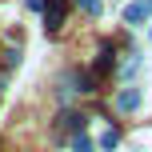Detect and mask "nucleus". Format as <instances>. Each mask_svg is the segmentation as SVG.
Here are the masks:
<instances>
[{"label": "nucleus", "instance_id": "1", "mask_svg": "<svg viewBox=\"0 0 152 152\" xmlns=\"http://www.w3.org/2000/svg\"><path fill=\"white\" fill-rule=\"evenodd\" d=\"M68 8H72V0H44V28L56 32L64 20H68Z\"/></svg>", "mask_w": 152, "mask_h": 152}, {"label": "nucleus", "instance_id": "2", "mask_svg": "<svg viewBox=\"0 0 152 152\" xmlns=\"http://www.w3.org/2000/svg\"><path fill=\"white\" fill-rule=\"evenodd\" d=\"M148 16H152V0H132V4L124 8V20L128 24H144Z\"/></svg>", "mask_w": 152, "mask_h": 152}, {"label": "nucleus", "instance_id": "3", "mask_svg": "<svg viewBox=\"0 0 152 152\" xmlns=\"http://www.w3.org/2000/svg\"><path fill=\"white\" fill-rule=\"evenodd\" d=\"M112 68H116V56H112V48H100L96 64H92V76H96V80H100V76H108Z\"/></svg>", "mask_w": 152, "mask_h": 152}, {"label": "nucleus", "instance_id": "4", "mask_svg": "<svg viewBox=\"0 0 152 152\" xmlns=\"http://www.w3.org/2000/svg\"><path fill=\"white\" fill-rule=\"evenodd\" d=\"M116 108H120V112H136L140 108V88H124L120 96H116Z\"/></svg>", "mask_w": 152, "mask_h": 152}, {"label": "nucleus", "instance_id": "5", "mask_svg": "<svg viewBox=\"0 0 152 152\" xmlns=\"http://www.w3.org/2000/svg\"><path fill=\"white\" fill-rule=\"evenodd\" d=\"M72 152H92V140L84 136V132H76L72 136Z\"/></svg>", "mask_w": 152, "mask_h": 152}, {"label": "nucleus", "instance_id": "6", "mask_svg": "<svg viewBox=\"0 0 152 152\" xmlns=\"http://www.w3.org/2000/svg\"><path fill=\"white\" fill-rule=\"evenodd\" d=\"M60 124H64V128H84V116H76V112H64V116H60Z\"/></svg>", "mask_w": 152, "mask_h": 152}, {"label": "nucleus", "instance_id": "7", "mask_svg": "<svg viewBox=\"0 0 152 152\" xmlns=\"http://www.w3.org/2000/svg\"><path fill=\"white\" fill-rule=\"evenodd\" d=\"M116 140H120V136H116V128H108V132H104V140H100V148L112 152V148H116Z\"/></svg>", "mask_w": 152, "mask_h": 152}, {"label": "nucleus", "instance_id": "8", "mask_svg": "<svg viewBox=\"0 0 152 152\" xmlns=\"http://www.w3.org/2000/svg\"><path fill=\"white\" fill-rule=\"evenodd\" d=\"M80 8L84 12H96V0H80Z\"/></svg>", "mask_w": 152, "mask_h": 152}]
</instances>
